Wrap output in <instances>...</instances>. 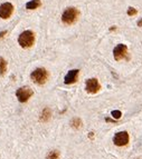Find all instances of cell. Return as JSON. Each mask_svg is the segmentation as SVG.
I'll use <instances>...</instances> for the list:
<instances>
[{
  "label": "cell",
  "mask_w": 142,
  "mask_h": 159,
  "mask_svg": "<svg viewBox=\"0 0 142 159\" xmlns=\"http://www.w3.org/2000/svg\"><path fill=\"white\" fill-rule=\"evenodd\" d=\"M112 117L114 118V119H120L122 116V112L120 111V110H113L111 112Z\"/></svg>",
  "instance_id": "cell-15"
},
{
  "label": "cell",
  "mask_w": 142,
  "mask_h": 159,
  "mask_svg": "<svg viewBox=\"0 0 142 159\" xmlns=\"http://www.w3.org/2000/svg\"><path fill=\"white\" fill-rule=\"evenodd\" d=\"M129 134L126 131H119L114 135L113 137V142L115 146H119V147H123V146H126L128 142H129Z\"/></svg>",
  "instance_id": "cell-6"
},
{
  "label": "cell",
  "mask_w": 142,
  "mask_h": 159,
  "mask_svg": "<svg viewBox=\"0 0 142 159\" xmlns=\"http://www.w3.org/2000/svg\"><path fill=\"white\" fill-rule=\"evenodd\" d=\"M51 118V110L49 108H44L43 111H41V117H39V120H41V122H47V121H49V119Z\"/></svg>",
  "instance_id": "cell-10"
},
{
  "label": "cell",
  "mask_w": 142,
  "mask_h": 159,
  "mask_svg": "<svg viewBox=\"0 0 142 159\" xmlns=\"http://www.w3.org/2000/svg\"><path fill=\"white\" fill-rule=\"evenodd\" d=\"M18 43L21 48H30L35 43V33L31 30H25L18 37Z\"/></svg>",
  "instance_id": "cell-2"
},
{
  "label": "cell",
  "mask_w": 142,
  "mask_h": 159,
  "mask_svg": "<svg viewBox=\"0 0 142 159\" xmlns=\"http://www.w3.org/2000/svg\"><path fill=\"white\" fill-rule=\"evenodd\" d=\"M6 33H7V31H6V30H3L2 32H0V39H1V38H2L5 35H6Z\"/></svg>",
  "instance_id": "cell-17"
},
{
  "label": "cell",
  "mask_w": 142,
  "mask_h": 159,
  "mask_svg": "<svg viewBox=\"0 0 142 159\" xmlns=\"http://www.w3.org/2000/svg\"><path fill=\"white\" fill-rule=\"evenodd\" d=\"M32 94H34L32 89L29 88V87H27V86L21 87V88L16 90V97L18 98V101L22 102V104L27 102L29 100V98L32 96Z\"/></svg>",
  "instance_id": "cell-4"
},
{
  "label": "cell",
  "mask_w": 142,
  "mask_h": 159,
  "mask_svg": "<svg viewBox=\"0 0 142 159\" xmlns=\"http://www.w3.org/2000/svg\"><path fill=\"white\" fill-rule=\"evenodd\" d=\"M41 0H30L29 2L26 3V9L28 10L37 9L38 7H41Z\"/></svg>",
  "instance_id": "cell-11"
},
{
  "label": "cell",
  "mask_w": 142,
  "mask_h": 159,
  "mask_svg": "<svg viewBox=\"0 0 142 159\" xmlns=\"http://www.w3.org/2000/svg\"><path fill=\"white\" fill-rule=\"evenodd\" d=\"M85 89L89 94H96L101 89V85L96 78H90L85 82Z\"/></svg>",
  "instance_id": "cell-7"
},
{
  "label": "cell",
  "mask_w": 142,
  "mask_h": 159,
  "mask_svg": "<svg viewBox=\"0 0 142 159\" xmlns=\"http://www.w3.org/2000/svg\"><path fill=\"white\" fill-rule=\"evenodd\" d=\"M113 56L116 61H120L122 59H128V47L126 45L119 43L114 49H113Z\"/></svg>",
  "instance_id": "cell-5"
},
{
  "label": "cell",
  "mask_w": 142,
  "mask_h": 159,
  "mask_svg": "<svg viewBox=\"0 0 142 159\" xmlns=\"http://www.w3.org/2000/svg\"><path fill=\"white\" fill-rule=\"evenodd\" d=\"M82 125H83V122H82L81 118H78V117H75L71 120V127L74 129H80Z\"/></svg>",
  "instance_id": "cell-12"
},
{
  "label": "cell",
  "mask_w": 142,
  "mask_h": 159,
  "mask_svg": "<svg viewBox=\"0 0 142 159\" xmlns=\"http://www.w3.org/2000/svg\"><path fill=\"white\" fill-rule=\"evenodd\" d=\"M114 30H116V27L115 26H112L111 28H110V31H114Z\"/></svg>",
  "instance_id": "cell-19"
},
{
  "label": "cell",
  "mask_w": 142,
  "mask_h": 159,
  "mask_svg": "<svg viewBox=\"0 0 142 159\" xmlns=\"http://www.w3.org/2000/svg\"><path fill=\"white\" fill-rule=\"evenodd\" d=\"M80 17V11L77 8L75 7H68L63 11L62 13V22L64 25H67V26H71L73 23H75L77 19Z\"/></svg>",
  "instance_id": "cell-1"
},
{
  "label": "cell",
  "mask_w": 142,
  "mask_h": 159,
  "mask_svg": "<svg viewBox=\"0 0 142 159\" xmlns=\"http://www.w3.org/2000/svg\"><path fill=\"white\" fill-rule=\"evenodd\" d=\"M78 73H80V70L78 69H72L67 72V75L65 76L64 78V82L65 85H72V84H75L77 79H78Z\"/></svg>",
  "instance_id": "cell-9"
},
{
  "label": "cell",
  "mask_w": 142,
  "mask_h": 159,
  "mask_svg": "<svg viewBox=\"0 0 142 159\" xmlns=\"http://www.w3.org/2000/svg\"><path fill=\"white\" fill-rule=\"evenodd\" d=\"M93 136H94V132H90V135H89V137H90V138H93Z\"/></svg>",
  "instance_id": "cell-20"
},
{
  "label": "cell",
  "mask_w": 142,
  "mask_h": 159,
  "mask_svg": "<svg viewBox=\"0 0 142 159\" xmlns=\"http://www.w3.org/2000/svg\"><path fill=\"white\" fill-rule=\"evenodd\" d=\"M14 12V6L10 2H5L0 6V18L8 19Z\"/></svg>",
  "instance_id": "cell-8"
},
{
  "label": "cell",
  "mask_w": 142,
  "mask_h": 159,
  "mask_svg": "<svg viewBox=\"0 0 142 159\" xmlns=\"http://www.w3.org/2000/svg\"><path fill=\"white\" fill-rule=\"evenodd\" d=\"M7 71V61L5 60V58L0 57V75L3 76Z\"/></svg>",
  "instance_id": "cell-13"
},
{
  "label": "cell",
  "mask_w": 142,
  "mask_h": 159,
  "mask_svg": "<svg viewBox=\"0 0 142 159\" xmlns=\"http://www.w3.org/2000/svg\"><path fill=\"white\" fill-rule=\"evenodd\" d=\"M30 79L37 85H44L48 79V72L45 68H37L30 73Z\"/></svg>",
  "instance_id": "cell-3"
},
{
  "label": "cell",
  "mask_w": 142,
  "mask_h": 159,
  "mask_svg": "<svg viewBox=\"0 0 142 159\" xmlns=\"http://www.w3.org/2000/svg\"><path fill=\"white\" fill-rule=\"evenodd\" d=\"M46 159H60V151L58 150H51L47 154Z\"/></svg>",
  "instance_id": "cell-14"
},
{
  "label": "cell",
  "mask_w": 142,
  "mask_h": 159,
  "mask_svg": "<svg viewBox=\"0 0 142 159\" xmlns=\"http://www.w3.org/2000/svg\"><path fill=\"white\" fill-rule=\"evenodd\" d=\"M128 16H135L137 13H138V10L135 9V8H133V7H129V9H128Z\"/></svg>",
  "instance_id": "cell-16"
},
{
  "label": "cell",
  "mask_w": 142,
  "mask_h": 159,
  "mask_svg": "<svg viewBox=\"0 0 142 159\" xmlns=\"http://www.w3.org/2000/svg\"><path fill=\"white\" fill-rule=\"evenodd\" d=\"M138 26H139V27H142V19H140L138 21Z\"/></svg>",
  "instance_id": "cell-18"
}]
</instances>
